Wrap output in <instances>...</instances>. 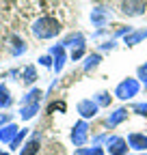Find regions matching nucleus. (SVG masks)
Masks as SVG:
<instances>
[{
    "label": "nucleus",
    "mask_w": 147,
    "mask_h": 155,
    "mask_svg": "<svg viewBox=\"0 0 147 155\" xmlns=\"http://www.w3.org/2000/svg\"><path fill=\"white\" fill-rule=\"evenodd\" d=\"M108 151L113 153V155H125V153H128L125 140H123V138H110V140H108Z\"/></svg>",
    "instance_id": "4"
},
{
    "label": "nucleus",
    "mask_w": 147,
    "mask_h": 155,
    "mask_svg": "<svg viewBox=\"0 0 147 155\" xmlns=\"http://www.w3.org/2000/svg\"><path fill=\"white\" fill-rule=\"evenodd\" d=\"M125 116H128V112H125V110H117V112L108 119V125H117V123H121Z\"/></svg>",
    "instance_id": "11"
},
{
    "label": "nucleus",
    "mask_w": 147,
    "mask_h": 155,
    "mask_svg": "<svg viewBox=\"0 0 147 155\" xmlns=\"http://www.w3.org/2000/svg\"><path fill=\"white\" fill-rule=\"evenodd\" d=\"M136 91H138V82L136 80H125V82H121L119 86H117V95L121 97V99H128V97H134L136 95Z\"/></svg>",
    "instance_id": "2"
},
{
    "label": "nucleus",
    "mask_w": 147,
    "mask_h": 155,
    "mask_svg": "<svg viewBox=\"0 0 147 155\" xmlns=\"http://www.w3.org/2000/svg\"><path fill=\"white\" fill-rule=\"evenodd\" d=\"M78 110H80L82 116H93V114H95V104H93V101H82V104L78 106Z\"/></svg>",
    "instance_id": "8"
},
{
    "label": "nucleus",
    "mask_w": 147,
    "mask_h": 155,
    "mask_svg": "<svg viewBox=\"0 0 147 155\" xmlns=\"http://www.w3.org/2000/svg\"><path fill=\"white\" fill-rule=\"evenodd\" d=\"M134 112H136V114L147 116V104H136V106H134Z\"/></svg>",
    "instance_id": "15"
},
{
    "label": "nucleus",
    "mask_w": 147,
    "mask_h": 155,
    "mask_svg": "<svg viewBox=\"0 0 147 155\" xmlns=\"http://www.w3.org/2000/svg\"><path fill=\"white\" fill-rule=\"evenodd\" d=\"M0 28H2V26H0Z\"/></svg>",
    "instance_id": "20"
},
{
    "label": "nucleus",
    "mask_w": 147,
    "mask_h": 155,
    "mask_svg": "<svg viewBox=\"0 0 147 155\" xmlns=\"http://www.w3.org/2000/svg\"><path fill=\"white\" fill-rule=\"evenodd\" d=\"M0 155H7V153H0Z\"/></svg>",
    "instance_id": "19"
},
{
    "label": "nucleus",
    "mask_w": 147,
    "mask_h": 155,
    "mask_svg": "<svg viewBox=\"0 0 147 155\" xmlns=\"http://www.w3.org/2000/svg\"><path fill=\"white\" fill-rule=\"evenodd\" d=\"M104 22H106V11H104V9H95V11H93V24L104 26Z\"/></svg>",
    "instance_id": "10"
},
{
    "label": "nucleus",
    "mask_w": 147,
    "mask_h": 155,
    "mask_svg": "<svg viewBox=\"0 0 147 155\" xmlns=\"http://www.w3.org/2000/svg\"><path fill=\"white\" fill-rule=\"evenodd\" d=\"M71 140L76 144H82L87 140V125L84 123H78L76 127H74V134H71Z\"/></svg>",
    "instance_id": "6"
},
{
    "label": "nucleus",
    "mask_w": 147,
    "mask_h": 155,
    "mask_svg": "<svg viewBox=\"0 0 147 155\" xmlns=\"http://www.w3.org/2000/svg\"><path fill=\"white\" fill-rule=\"evenodd\" d=\"M138 75L143 78V80H147V67H141V69H138Z\"/></svg>",
    "instance_id": "18"
},
{
    "label": "nucleus",
    "mask_w": 147,
    "mask_h": 155,
    "mask_svg": "<svg viewBox=\"0 0 147 155\" xmlns=\"http://www.w3.org/2000/svg\"><path fill=\"white\" fill-rule=\"evenodd\" d=\"M145 37H147V30H136V32H132V35L125 37V43H128V45H134V43L143 41Z\"/></svg>",
    "instance_id": "7"
},
{
    "label": "nucleus",
    "mask_w": 147,
    "mask_h": 155,
    "mask_svg": "<svg viewBox=\"0 0 147 155\" xmlns=\"http://www.w3.org/2000/svg\"><path fill=\"white\" fill-rule=\"evenodd\" d=\"M130 144L134 147V149H138V151H145L147 149V136L145 134H130Z\"/></svg>",
    "instance_id": "5"
},
{
    "label": "nucleus",
    "mask_w": 147,
    "mask_h": 155,
    "mask_svg": "<svg viewBox=\"0 0 147 155\" xmlns=\"http://www.w3.org/2000/svg\"><path fill=\"white\" fill-rule=\"evenodd\" d=\"M35 110H37V106L32 104V106H28V108H24V110H22V116H24V119H28V116H32V114H35Z\"/></svg>",
    "instance_id": "14"
},
{
    "label": "nucleus",
    "mask_w": 147,
    "mask_h": 155,
    "mask_svg": "<svg viewBox=\"0 0 147 155\" xmlns=\"http://www.w3.org/2000/svg\"><path fill=\"white\" fill-rule=\"evenodd\" d=\"M24 80H26V82H32V80H35V69H32V67L26 69V78H24Z\"/></svg>",
    "instance_id": "16"
},
{
    "label": "nucleus",
    "mask_w": 147,
    "mask_h": 155,
    "mask_svg": "<svg viewBox=\"0 0 147 155\" xmlns=\"http://www.w3.org/2000/svg\"><path fill=\"white\" fill-rule=\"evenodd\" d=\"M37 151H39V138H32V140L26 144V149L22 151V155H35Z\"/></svg>",
    "instance_id": "9"
},
{
    "label": "nucleus",
    "mask_w": 147,
    "mask_h": 155,
    "mask_svg": "<svg viewBox=\"0 0 147 155\" xmlns=\"http://www.w3.org/2000/svg\"><path fill=\"white\" fill-rule=\"evenodd\" d=\"M13 134H15V127H13V125H9L7 129L0 131V138H2V140H11V138H13Z\"/></svg>",
    "instance_id": "12"
},
{
    "label": "nucleus",
    "mask_w": 147,
    "mask_h": 155,
    "mask_svg": "<svg viewBox=\"0 0 147 155\" xmlns=\"http://www.w3.org/2000/svg\"><path fill=\"white\" fill-rule=\"evenodd\" d=\"M82 56V48H78V50H74V54H71V58L76 61V58H80Z\"/></svg>",
    "instance_id": "17"
},
{
    "label": "nucleus",
    "mask_w": 147,
    "mask_h": 155,
    "mask_svg": "<svg viewBox=\"0 0 147 155\" xmlns=\"http://www.w3.org/2000/svg\"><path fill=\"white\" fill-rule=\"evenodd\" d=\"M32 30H35V35H37V37L48 39V37L59 35L61 24H59V19H54V17H41V19H37V24L32 26Z\"/></svg>",
    "instance_id": "1"
},
{
    "label": "nucleus",
    "mask_w": 147,
    "mask_h": 155,
    "mask_svg": "<svg viewBox=\"0 0 147 155\" xmlns=\"http://www.w3.org/2000/svg\"><path fill=\"white\" fill-rule=\"evenodd\" d=\"M0 104H9V91L5 86H0Z\"/></svg>",
    "instance_id": "13"
},
{
    "label": "nucleus",
    "mask_w": 147,
    "mask_h": 155,
    "mask_svg": "<svg viewBox=\"0 0 147 155\" xmlns=\"http://www.w3.org/2000/svg\"><path fill=\"white\" fill-rule=\"evenodd\" d=\"M145 7H147L145 0H123L125 15H141V13H145Z\"/></svg>",
    "instance_id": "3"
}]
</instances>
